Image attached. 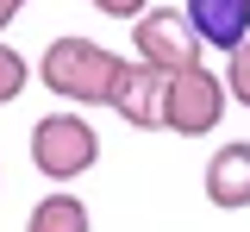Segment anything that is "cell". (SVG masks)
I'll return each mask as SVG.
<instances>
[{"label": "cell", "instance_id": "6da1fadb", "mask_svg": "<svg viewBox=\"0 0 250 232\" xmlns=\"http://www.w3.org/2000/svg\"><path fill=\"white\" fill-rule=\"evenodd\" d=\"M113 75H119V57H113L106 44L82 38V32L50 38L44 57H38V82H44L57 100H75V107H106Z\"/></svg>", "mask_w": 250, "mask_h": 232}, {"label": "cell", "instance_id": "7a4b0ae2", "mask_svg": "<svg viewBox=\"0 0 250 232\" xmlns=\"http://www.w3.org/2000/svg\"><path fill=\"white\" fill-rule=\"evenodd\" d=\"M100 163V138L82 113H44L38 126H31V169L44 176V182H75V176H88Z\"/></svg>", "mask_w": 250, "mask_h": 232}, {"label": "cell", "instance_id": "3957f363", "mask_svg": "<svg viewBox=\"0 0 250 232\" xmlns=\"http://www.w3.org/2000/svg\"><path fill=\"white\" fill-rule=\"evenodd\" d=\"M225 107H231V94H225V75H213L207 63L182 69V75H169V107H163V132L175 138H207L225 119Z\"/></svg>", "mask_w": 250, "mask_h": 232}, {"label": "cell", "instance_id": "277c9868", "mask_svg": "<svg viewBox=\"0 0 250 232\" xmlns=\"http://www.w3.org/2000/svg\"><path fill=\"white\" fill-rule=\"evenodd\" d=\"M131 50L138 63H150L156 75H182V69L200 63V38L182 19V6H150L138 25H131Z\"/></svg>", "mask_w": 250, "mask_h": 232}, {"label": "cell", "instance_id": "5b68a950", "mask_svg": "<svg viewBox=\"0 0 250 232\" xmlns=\"http://www.w3.org/2000/svg\"><path fill=\"white\" fill-rule=\"evenodd\" d=\"M106 107L119 113L131 132H163V107H169V75H156L150 63H119V75H113V94H106Z\"/></svg>", "mask_w": 250, "mask_h": 232}, {"label": "cell", "instance_id": "8992f818", "mask_svg": "<svg viewBox=\"0 0 250 232\" xmlns=\"http://www.w3.org/2000/svg\"><path fill=\"white\" fill-rule=\"evenodd\" d=\"M182 19L194 25V38H200L207 50H225V57H231L250 38V0H188Z\"/></svg>", "mask_w": 250, "mask_h": 232}, {"label": "cell", "instance_id": "52a82bcc", "mask_svg": "<svg viewBox=\"0 0 250 232\" xmlns=\"http://www.w3.org/2000/svg\"><path fill=\"white\" fill-rule=\"evenodd\" d=\"M207 201L225 213L250 207V138H231L207 157Z\"/></svg>", "mask_w": 250, "mask_h": 232}, {"label": "cell", "instance_id": "ba28073f", "mask_svg": "<svg viewBox=\"0 0 250 232\" xmlns=\"http://www.w3.org/2000/svg\"><path fill=\"white\" fill-rule=\"evenodd\" d=\"M25 232H88V201L69 195V188H50L25 213Z\"/></svg>", "mask_w": 250, "mask_h": 232}, {"label": "cell", "instance_id": "9c48e42d", "mask_svg": "<svg viewBox=\"0 0 250 232\" xmlns=\"http://www.w3.org/2000/svg\"><path fill=\"white\" fill-rule=\"evenodd\" d=\"M25 82H31V63L13 50V44H6V38H0V107L25 94Z\"/></svg>", "mask_w": 250, "mask_h": 232}, {"label": "cell", "instance_id": "30bf717a", "mask_svg": "<svg viewBox=\"0 0 250 232\" xmlns=\"http://www.w3.org/2000/svg\"><path fill=\"white\" fill-rule=\"evenodd\" d=\"M225 94L238 100V107H250V38L225 57Z\"/></svg>", "mask_w": 250, "mask_h": 232}, {"label": "cell", "instance_id": "8fae6325", "mask_svg": "<svg viewBox=\"0 0 250 232\" xmlns=\"http://www.w3.org/2000/svg\"><path fill=\"white\" fill-rule=\"evenodd\" d=\"M88 6H94V13H106V19H131V25L150 13V0H88Z\"/></svg>", "mask_w": 250, "mask_h": 232}, {"label": "cell", "instance_id": "7c38bea8", "mask_svg": "<svg viewBox=\"0 0 250 232\" xmlns=\"http://www.w3.org/2000/svg\"><path fill=\"white\" fill-rule=\"evenodd\" d=\"M19 13H25V0H0V32H6V25H13Z\"/></svg>", "mask_w": 250, "mask_h": 232}]
</instances>
